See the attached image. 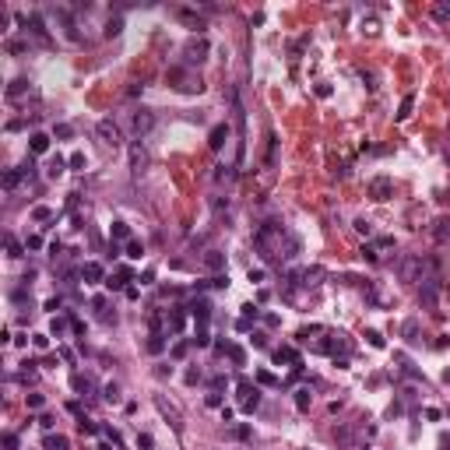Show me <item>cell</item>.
<instances>
[{
	"label": "cell",
	"instance_id": "6da1fadb",
	"mask_svg": "<svg viewBox=\"0 0 450 450\" xmlns=\"http://www.w3.org/2000/svg\"><path fill=\"white\" fill-rule=\"evenodd\" d=\"M253 246L260 250L264 260L271 264H282V260H292L299 253V239L278 222H264L257 232H253Z\"/></svg>",
	"mask_w": 450,
	"mask_h": 450
},
{
	"label": "cell",
	"instance_id": "7a4b0ae2",
	"mask_svg": "<svg viewBox=\"0 0 450 450\" xmlns=\"http://www.w3.org/2000/svg\"><path fill=\"white\" fill-rule=\"evenodd\" d=\"M429 267H433L429 260H422V257H412V253H408V257H401V260H397V278H401V282H408V285H415V282L433 278V275H429Z\"/></svg>",
	"mask_w": 450,
	"mask_h": 450
},
{
	"label": "cell",
	"instance_id": "3957f363",
	"mask_svg": "<svg viewBox=\"0 0 450 450\" xmlns=\"http://www.w3.org/2000/svg\"><path fill=\"white\" fill-rule=\"evenodd\" d=\"M95 138H99L106 148H120V145H123V138H120V127H116V120H109V116L95 123Z\"/></svg>",
	"mask_w": 450,
	"mask_h": 450
},
{
	"label": "cell",
	"instance_id": "277c9868",
	"mask_svg": "<svg viewBox=\"0 0 450 450\" xmlns=\"http://www.w3.org/2000/svg\"><path fill=\"white\" fill-rule=\"evenodd\" d=\"M257 404H260V394H257V387L243 376V380H239V408H243V412H253Z\"/></svg>",
	"mask_w": 450,
	"mask_h": 450
},
{
	"label": "cell",
	"instance_id": "5b68a950",
	"mask_svg": "<svg viewBox=\"0 0 450 450\" xmlns=\"http://www.w3.org/2000/svg\"><path fill=\"white\" fill-rule=\"evenodd\" d=\"M366 194H370L373 201H387V197L394 194V179H390V176H373L370 187H366Z\"/></svg>",
	"mask_w": 450,
	"mask_h": 450
},
{
	"label": "cell",
	"instance_id": "8992f818",
	"mask_svg": "<svg viewBox=\"0 0 450 450\" xmlns=\"http://www.w3.org/2000/svg\"><path fill=\"white\" fill-rule=\"evenodd\" d=\"M436 299H440V278H426L422 289H419V302L426 309H436Z\"/></svg>",
	"mask_w": 450,
	"mask_h": 450
},
{
	"label": "cell",
	"instance_id": "52a82bcc",
	"mask_svg": "<svg viewBox=\"0 0 450 450\" xmlns=\"http://www.w3.org/2000/svg\"><path fill=\"white\" fill-rule=\"evenodd\" d=\"M155 408H158V412H162V415L169 419V426H172L176 433H183V419H179V412H176V408H172V404H169V401H165L162 394H155Z\"/></svg>",
	"mask_w": 450,
	"mask_h": 450
},
{
	"label": "cell",
	"instance_id": "ba28073f",
	"mask_svg": "<svg viewBox=\"0 0 450 450\" xmlns=\"http://www.w3.org/2000/svg\"><path fill=\"white\" fill-rule=\"evenodd\" d=\"M176 18H179L187 28H194V32H204V28H208V21H204L197 11H190V7H176Z\"/></svg>",
	"mask_w": 450,
	"mask_h": 450
},
{
	"label": "cell",
	"instance_id": "9c48e42d",
	"mask_svg": "<svg viewBox=\"0 0 450 450\" xmlns=\"http://www.w3.org/2000/svg\"><path fill=\"white\" fill-rule=\"evenodd\" d=\"M204 53H208V42H204V39H190V42L183 46L187 64H201V60H204Z\"/></svg>",
	"mask_w": 450,
	"mask_h": 450
},
{
	"label": "cell",
	"instance_id": "30bf717a",
	"mask_svg": "<svg viewBox=\"0 0 450 450\" xmlns=\"http://www.w3.org/2000/svg\"><path fill=\"white\" fill-rule=\"evenodd\" d=\"M151 127H155V113H151V109H138V113H134V134L145 138Z\"/></svg>",
	"mask_w": 450,
	"mask_h": 450
},
{
	"label": "cell",
	"instance_id": "8fae6325",
	"mask_svg": "<svg viewBox=\"0 0 450 450\" xmlns=\"http://www.w3.org/2000/svg\"><path fill=\"white\" fill-rule=\"evenodd\" d=\"M32 92V84H28V77H14L11 84H7V102H18L21 95H28Z\"/></svg>",
	"mask_w": 450,
	"mask_h": 450
},
{
	"label": "cell",
	"instance_id": "7c38bea8",
	"mask_svg": "<svg viewBox=\"0 0 450 450\" xmlns=\"http://www.w3.org/2000/svg\"><path fill=\"white\" fill-rule=\"evenodd\" d=\"M25 25H28V32H32V35H35V39H39L42 46H50V35H46V25H42V18H39V14H28V21H25Z\"/></svg>",
	"mask_w": 450,
	"mask_h": 450
},
{
	"label": "cell",
	"instance_id": "4fadbf2b",
	"mask_svg": "<svg viewBox=\"0 0 450 450\" xmlns=\"http://www.w3.org/2000/svg\"><path fill=\"white\" fill-rule=\"evenodd\" d=\"M81 278H84V285H99V282H102V264L88 260V264L81 267Z\"/></svg>",
	"mask_w": 450,
	"mask_h": 450
},
{
	"label": "cell",
	"instance_id": "5bb4252c",
	"mask_svg": "<svg viewBox=\"0 0 450 450\" xmlns=\"http://www.w3.org/2000/svg\"><path fill=\"white\" fill-rule=\"evenodd\" d=\"M28 148H32V155H46V151H50V134H39V130H35V134L28 138Z\"/></svg>",
	"mask_w": 450,
	"mask_h": 450
},
{
	"label": "cell",
	"instance_id": "9a60e30c",
	"mask_svg": "<svg viewBox=\"0 0 450 450\" xmlns=\"http://www.w3.org/2000/svg\"><path fill=\"white\" fill-rule=\"evenodd\" d=\"M190 313H194L201 324H208V317H211V302H208V299H194V302H190Z\"/></svg>",
	"mask_w": 450,
	"mask_h": 450
},
{
	"label": "cell",
	"instance_id": "2e32d148",
	"mask_svg": "<svg viewBox=\"0 0 450 450\" xmlns=\"http://www.w3.org/2000/svg\"><path fill=\"white\" fill-rule=\"evenodd\" d=\"M42 447H46V450H67V447H71V440H67V436H60V433H46Z\"/></svg>",
	"mask_w": 450,
	"mask_h": 450
},
{
	"label": "cell",
	"instance_id": "e0dca14e",
	"mask_svg": "<svg viewBox=\"0 0 450 450\" xmlns=\"http://www.w3.org/2000/svg\"><path fill=\"white\" fill-rule=\"evenodd\" d=\"M145 162H148L145 148H141V145H130V169H134V172H141V169H145Z\"/></svg>",
	"mask_w": 450,
	"mask_h": 450
},
{
	"label": "cell",
	"instance_id": "ac0fdd59",
	"mask_svg": "<svg viewBox=\"0 0 450 450\" xmlns=\"http://www.w3.org/2000/svg\"><path fill=\"white\" fill-rule=\"evenodd\" d=\"M225 138H229V127H225V123H218V127H211V138H208V145L218 151V148L225 145Z\"/></svg>",
	"mask_w": 450,
	"mask_h": 450
},
{
	"label": "cell",
	"instance_id": "d6986e66",
	"mask_svg": "<svg viewBox=\"0 0 450 450\" xmlns=\"http://www.w3.org/2000/svg\"><path fill=\"white\" fill-rule=\"evenodd\" d=\"M71 383H74V390H81V394H92V390H95V380H92L88 373H74Z\"/></svg>",
	"mask_w": 450,
	"mask_h": 450
},
{
	"label": "cell",
	"instance_id": "ffe728a7",
	"mask_svg": "<svg viewBox=\"0 0 450 450\" xmlns=\"http://www.w3.org/2000/svg\"><path fill=\"white\" fill-rule=\"evenodd\" d=\"M21 179H28V176H25V169H11V172H4V190H14Z\"/></svg>",
	"mask_w": 450,
	"mask_h": 450
},
{
	"label": "cell",
	"instance_id": "44dd1931",
	"mask_svg": "<svg viewBox=\"0 0 450 450\" xmlns=\"http://www.w3.org/2000/svg\"><path fill=\"white\" fill-rule=\"evenodd\" d=\"M433 239H436V243H447V239H450V218H436Z\"/></svg>",
	"mask_w": 450,
	"mask_h": 450
},
{
	"label": "cell",
	"instance_id": "7402d4cb",
	"mask_svg": "<svg viewBox=\"0 0 450 450\" xmlns=\"http://www.w3.org/2000/svg\"><path fill=\"white\" fill-rule=\"evenodd\" d=\"M275 363H278V366H282V363L299 366V355H296V348H278V352H275Z\"/></svg>",
	"mask_w": 450,
	"mask_h": 450
},
{
	"label": "cell",
	"instance_id": "603a6c76",
	"mask_svg": "<svg viewBox=\"0 0 450 450\" xmlns=\"http://www.w3.org/2000/svg\"><path fill=\"white\" fill-rule=\"evenodd\" d=\"M204 264H208L211 271H222V267H225V257L218 253V250H208V253H204Z\"/></svg>",
	"mask_w": 450,
	"mask_h": 450
},
{
	"label": "cell",
	"instance_id": "cb8c5ba5",
	"mask_svg": "<svg viewBox=\"0 0 450 450\" xmlns=\"http://www.w3.org/2000/svg\"><path fill=\"white\" fill-rule=\"evenodd\" d=\"M309 404H313V394H309V387L296 390V408H299V412H309Z\"/></svg>",
	"mask_w": 450,
	"mask_h": 450
},
{
	"label": "cell",
	"instance_id": "d4e9b609",
	"mask_svg": "<svg viewBox=\"0 0 450 450\" xmlns=\"http://www.w3.org/2000/svg\"><path fill=\"white\" fill-rule=\"evenodd\" d=\"M169 327L179 334V331L187 327V313H183V309H172V313H169Z\"/></svg>",
	"mask_w": 450,
	"mask_h": 450
},
{
	"label": "cell",
	"instance_id": "484cf974",
	"mask_svg": "<svg viewBox=\"0 0 450 450\" xmlns=\"http://www.w3.org/2000/svg\"><path fill=\"white\" fill-rule=\"evenodd\" d=\"M401 334H404V341H419V320H404V327H401Z\"/></svg>",
	"mask_w": 450,
	"mask_h": 450
},
{
	"label": "cell",
	"instance_id": "4316f807",
	"mask_svg": "<svg viewBox=\"0 0 450 450\" xmlns=\"http://www.w3.org/2000/svg\"><path fill=\"white\" fill-rule=\"evenodd\" d=\"M352 440H355V436H352V429H348V426L334 429V443H338V447H352Z\"/></svg>",
	"mask_w": 450,
	"mask_h": 450
},
{
	"label": "cell",
	"instance_id": "83f0119b",
	"mask_svg": "<svg viewBox=\"0 0 450 450\" xmlns=\"http://www.w3.org/2000/svg\"><path fill=\"white\" fill-rule=\"evenodd\" d=\"M412 106H415V95H404V99H401V109H397V120H401V123L412 116Z\"/></svg>",
	"mask_w": 450,
	"mask_h": 450
},
{
	"label": "cell",
	"instance_id": "f1b7e54d",
	"mask_svg": "<svg viewBox=\"0 0 450 450\" xmlns=\"http://www.w3.org/2000/svg\"><path fill=\"white\" fill-rule=\"evenodd\" d=\"M123 32V18H109L106 21V39H113V35H120Z\"/></svg>",
	"mask_w": 450,
	"mask_h": 450
},
{
	"label": "cell",
	"instance_id": "f546056e",
	"mask_svg": "<svg viewBox=\"0 0 450 450\" xmlns=\"http://www.w3.org/2000/svg\"><path fill=\"white\" fill-rule=\"evenodd\" d=\"M102 397H106L109 404H120V383H106V390H102Z\"/></svg>",
	"mask_w": 450,
	"mask_h": 450
},
{
	"label": "cell",
	"instance_id": "4dcf8cb0",
	"mask_svg": "<svg viewBox=\"0 0 450 450\" xmlns=\"http://www.w3.org/2000/svg\"><path fill=\"white\" fill-rule=\"evenodd\" d=\"M320 278H324V271H320V267H309V271H302V285H317Z\"/></svg>",
	"mask_w": 450,
	"mask_h": 450
},
{
	"label": "cell",
	"instance_id": "1f68e13d",
	"mask_svg": "<svg viewBox=\"0 0 450 450\" xmlns=\"http://www.w3.org/2000/svg\"><path fill=\"white\" fill-rule=\"evenodd\" d=\"M113 239H130V225L127 222H113Z\"/></svg>",
	"mask_w": 450,
	"mask_h": 450
},
{
	"label": "cell",
	"instance_id": "d6a6232c",
	"mask_svg": "<svg viewBox=\"0 0 450 450\" xmlns=\"http://www.w3.org/2000/svg\"><path fill=\"white\" fill-rule=\"evenodd\" d=\"M257 383H264V387H278V376L267 373V370H257Z\"/></svg>",
	"mask_w": 450,
	"mask_h": 450
},
{
	"label": "cell",
	"instance_id": "836d02e7",
	"mask_svg": "<svg viewBox=\"0 0 450 450\" xmlns=\"http://www.w3.org/2000/svg\"><path fill=\"white\" fill-rule=\"evenodd\" d=\"M4 50H7V53H25V50H28V42H25V39H7V46H4Z\"/></svg>",
	"mask_w": 450,
	"mask_h": 450
},
{
	"label": "cell",
	"instance_id": "e575fe53",
	"mask_svg": "<svg viewBox=\"0 0 450 450\" xmlns=\"http://www.w3.org/2000/svg\"><path fill=\"white\" fill-rule=\"evenodd\" d=\"M32 218H35V222H50V218H53V208H46V204H39V208L32 211Z\"/></svg>",
	"mask_w": 450,
	"mask_h": 450
},
{
	"label": "cell",
	"instance_id": "d590c367",
	"mask_svg": "<svg viewBox=\"0 0 450 450\" xmlns=\"http://www.w3.org/2000/svg\"><path fill=\"white\" fill-rule=\"evenodd\" d=\"M162 348H165V341H162V334H151V338H148V352H151V355H158Z\"/></svg>",
	"mask_w": 450,
	"mask_h": 450
},
{
	"label": "cell",
	"instance_id": "8d00e7d4",
	"mask_svg": "<svg viewBox=\"0 0 450 450\" xmlns=\"http://www.w3.org/2000/svg\"><path fill=\"white\" fill-rule=\"evenodd\" d=\"M225 352H229V359H232L236 366H243V363H246V355H243V348H236V345H229Z\"/></svg>",
	"mask_w": 450,
	"mask_h": 450
},
{
	"label": "cell",
	"instance_id": "74e56055",
	"mask_svg": "<svg viewBox=\"0 0 450 450\" xmlns=\"http://www.w3.org/2000/svg\"><path fill=\"white\" fill-rule=\"evenodd\" d=\"M433 18H436V21H447L450 18V4H436V7H433Z\"/></svg>",
	"mask_w": 450,
	"mask_h": 450
},
{
	"label": "cell",
	"instance_id": "f35d334b",
	"mask_svg": "<svg viewBox=\"0 0 450 450\" xmlns=\"http://www.w3.org/2000/svg\"><path fill=\"white\" fill-rule=\"evenodd\" d=\"M64 165H67V162H64V158L57 155V158L50 162V169H46V172H50V176H60V172H64Z\"/></svg>",
	"mask_w": 450,
	"mask_h": 450
},
{
	"label": "cell",
	"instance_id": "ab89813d",
	"mask_svg": "<svg viewBox=\"0 0 450 450\" xmlns=\"http://www.w3.org/2000/svg\"><path fill=\"white\" fill-rule=\"evenodd\" d=\"M7 253H11V257H21V243H18L11 232H7Z\"/></svg>",
	"mask_w": 450,
	"mask_h": 450
},
{
	"label": "cell",
	"instance_id": "60d3db41",
	"mask_svg": "<svg viewBox=\"0 0 450 450\" xmlns=\"http://www.w3.org/2000/svg\"><path fill=\"white\" fill-rule=\"evenodd\" d=\"M141 253H145L141 243H127V257H130V260H141Z\"/></svg>",
	"mask_w": 450,
	"mask_h": 450
},
{
	"label": "cell",
	"instance_id": "b9f144b4",
	"mask_svg": "<svg viewBox=\"0 0 450 450\" xmlns=\"http://www.w3.org/2000/svg\"><path fill=\"white\" fill-rule=\"evenodd\" d=\"M123 282H130V271H116V282H113V278H109V282H106V285H109V289H120V285H123Z\"/></svg>",
	"mask_w": 450,
	"mask_h": 450
},
{
	"label": "cell",
	"instance_id": "7bdbcfd3",
	"mask_svg": "<svg viewBox=\"0 0 450 450\" xmlns=\"http://www.w3.org/2000/svg\"><path fill=\"white\" fill-rule=\"evenodd\" d=\"M53 334H57V338L67 334V320H64V317H53Z\"/></svg>",
	"mask_w": 450,
	"mask_h": 450
},
{
	"label": "cell",
	"instance_id": "ee69618b",
	"mask_svg": "<svg viewBox=\"0 0 450 450\" xmlns=\"http://www.w3.org/2000/svg\"><path fill=\"white\" fill-rule=\"evenodd\" d=\"M366 338H370V345H373V348H383V345H387L380 331H366Z\"/></svg>",
	"mask_w": 450,
	"mask_h": 450
},
{
	"label": "cell",
	"instance_id": "f6af8a7d",
	"mask_svg": "<svg viewBox=\"0 0 450 450\" xmlns=\"http://www.w3.org/2000/svg\"><path fill=\"white\" fill-rule=\"evenodd\" d=\"M67 165H71V169H84V155H81V151H74V155L67 158Z\"/></svg>",
	"mask_w": 450,
	"mask_h": 450
},
{
	"label": "cell",
	"instance_id": "bcb514c9",
	"mask_svg": "<svg viewBox=\"0 0 450 450\" xmlns=\"http://www.w3.org/2000/svg\"><path fill=\"white\" fill-rule=\"evenodd\" d=\"M187 348H190V341H176V348H172V359H183V355H187Z\"/></svg>",
	"mask_w": 450,
	"mask_h": 450
},
{
	"label": "cell",
	"instance_id": "7dc6e473",
	"mask_svg": "<svg viewBox=\"0 0 450 450\" xmlns=\"http://www.w3.org/2000/svg\"><path fill=\"white\" fill-rule=\"evenodd\" d=\"M155 447V440H151L148 433H141V436H138V450H151Z\"/></svg>",
	"mask_w": 450,
	"mask_h": 450
},
{
	"label": "cell",
	"instance_id": "c3c4849f",
	"mask_svg": "<svg viewBox=\"0 0 450 450\" xmlns=\"http://www.w3.org/2000/svg\"><path fill=\"white\" fill-rule=\"evenodd\" d=\"M359 253H363V260H370V264H373L376 257H380V253H376V246H363Z\"/></svg>",
	"mask_w": 450,
	"mask_h": 450
},
{
	"label": "cell",
	"instance_id": "681fc988",
	"mask_svg": "<svg viewBox=\"0 0 450 450\" xmlns=\"http://www.w3.org/2000/svg\"><path fill=\"white\" fill-rule=\"evenodd\" d=\"M390 246H394V236H380L376 239V250H390Z\"/></svg>",
	"mask_w": 450,
	"mask_h": 450
},
{
	"label": "cell",
	"instance_id": "f907efd6",
	"mask_svg": "<svg viewBox=\"0 0 450 450\" xmlns=\"http://www.w3.org/2000/svg\"><path fill=\"white\" fill-rule=\"evenodd\" d=\"M42 404H46L42 394H28V408H42Z\"/></svg>",
	"mask_w": 450,
	"mask_h": 450
},
{
	"label": "cell",
	"instance_id": "816d5d0a",
	"mask_svg": "<svg viewBox=\"0 0 450 450\" xmlns=\"http://www.w3.org/2000/svg\"><path fill=\"white\" fill-rule=\"evenodd\" d=\"M232 436H236V440H250V436H253V429H250V426H239Z\"/></svg>",
	"mask_w": 450,
	"mask_h": 450
},
{
	"label": "cell",
	"instance_id": "f5cc1de1",
	"mask_svg": "<svg viewBox=\"0 0 450 450\" xmlns=\"http://www.w3.org/2000/svg\"><path fill=\"white\" fill-rule=\"evenodd\" d=\"M4 447H7V450H18V436H14V433H7V436H4Z\"/></svg>",
	"mask_w": 450,
	"mask_h": 450
},
{
	"label": "cell",
	"instance_id": "db71d44e",
	"mask_svg": "<svg viewBox=\"0 0 450 450\" xmlns=\"http://www.w3.org/2000/svg\"><path fill=\"white\" fill-rule=\"evenodd\" d=\"M229 176H232V172H229L225 165H215V179H218V183H222V179H229Z\"/></svg>",
	"mask_w": 450,
	"mask_h": 450
},
{
	"label": "cell",
	"instance_id": "11a10c76",
	"mask_svg": "<svg viewBox=\"0 0 450 450\" xmlns=\"http://www.w3.org/2000/svg\"><path fill=\"white\" fill-rule=\"evenodd\" d=\"M355 229H359V232H363V236H370V232H373V225L366 222V218H359V222H355Z\"/></svg>",
	"mask_w": 450,
	"mask_h": 450
},
{
	"label": "cell",
	"instance_id": "9f6ffc18",
	"mask_svg": "<svg viewBox=\"0 0 450 450\" xmlns=\"http://www.w3.org/2000/svg\"><path fill=\"white\" fill-rule=\"evenodd\" d=\"M208 408H222V394H208Z\"/></svg>",
	"mask_w": 450,
	"mask_h": 450
},
{
	"label": "cell",
	"instance_id": "6f0895ef",
	"mask_svg": "<svg viewBox=\"0 0 450 450\" xmlns=\"http://www.w3.org/2000/svg\"><path fill=\"white\" fill-rule=\"evenodd\" d=\"M57 138H71V127L67 123H57Z\"/></svg>",
	"mask_w": 450,
	"mask_h": 450
},
{
	"label": "cell",
	"instance_id": "680465c9",
	"mask_svg": "<svg viewBox=\"0 0 450 450\" xmlns=\"http://www.w3.org/2000/svg\"><path fill=\"white\" fill-rule=\"evenodd\" d=\"M32 341H35V348H46V345H50V338H46V334H35Z\"/></svg>",
	"mask_w": 450,
	"mask_h": 450
},
{
	"label": "cell",
	"instance_id": "91938a15",
	"mask_svg": "<svg viewBox=\"0 0 450 450\" xmlns=\"http://www.w3.org/2000/svg\"><path fill=\"white\" fill-rule=\"evenodd\" d=\"M39 426H42V429L50 433V429H53V415H42V419H39Z\"/></svg>",
	"mask_w": 450,
	"mask_h": 450
},
{
	"label": "cell",
	"instance_id": "94428289",
	"mask_svg": "<svg viewBox=\"0 0 450 450\" xmlns=\"http://www.w3.org/2000/svg\"><path fill=\"white\" fill-rule=\"evenodd\" d=\"M211 285H215V289H225V285H229V278H225V275H218V278H211Z\"/></svg>",
	"mask_w": 450,
	"mask_h": 450
},
{
	"label": "cell",
	"instance_id": "6125c7cd",
	"mask_svg": "<svg viewBox=\"0 0 450 450\" xmlns=\"http://www.w3.org/2000/svg\"><path fill=\"white\" fill-rule=\"evenodd\" d=\"M440 447H443V450H450V436H443V440H440Z\"/></svg>",
	"mask_w": 450,
	"mask_h": 450
}]
</instances>
